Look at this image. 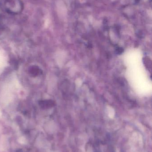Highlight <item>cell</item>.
<instances>
[{"label":"cell","instance_id":"obj_1","mask_svg":"<svg viewBox=\"0 0 152 152\" xmlns=\"http://www.w3.org/2000/svg\"><path fill=\"white\" fill-rule=\"evenodd\" d=\"M4 6L7 13L14 15L21 13L24 8L23 3L21 0H4Z\"/></svg>","mask_w":152,"mask_h":152},{"label":"cell","instance_id":"obj_2","mask_svg":"<svg viewBox=\"0 0 152 152\" xmlns=\"http://www.w3.org/2000/svg\"><path fill=\"white\" fill-rule=\"evenodd\" d=\"M39 105L43 108H49L54 105V102L52 100H43L39 103Z\"/></svg>","mask_w":152,"mask_h":152},{"label":"cell","instance_id":"obj_3","mask_svg":"<svg viewBox=\"0 0 152 152\" xmlns=\"http://www.w3.org/2000/svg\"><path fill=\"white\" fill-rule=\"evenodd\" d=\"M29 74L30 75L33 76V77H37L40 75V73H42L40 69L37 66H32L29 68Z\"/></svg>","mask_w":152,"mask_h":152},{"label":"cell","instance_id":"obj_4","mask_svg":"<svg viewBox=\"0 0 152 152\" xmlns=\"http://www.w3.org/2000/svg\"><path fill=\"white\" fill-rule=\"evenodd\" d=\"M117 51V53L118 54H121L123 51V50L122 49V48H120V47H118L117 49L116 50Z\"/></svg>","mask_w":152,"mask_h":152}]
</instances>
